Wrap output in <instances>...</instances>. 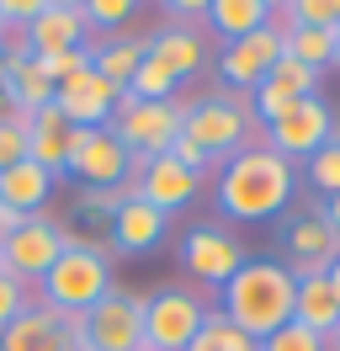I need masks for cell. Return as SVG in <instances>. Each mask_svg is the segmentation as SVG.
<instances>
[{
  "mask_svg": "<svg viewBox=\"0 0 340 351\" xmlns=\"http://www.w3.org/2000/svg\"><path fill=\"white\" fill-rule=\"evenodd\" d=\"M186 351H260V341H250L245 330H234L229 319H223V314L212 308V314H208V325L197 330V341H191Z\"/></svg>",
  "mask_w": 340,
  "mask_h": 351,
  "instance_id": "cell-27",
  "label": "cell"
},
{
  "mask_svg": "<svg viewBox=\"0 0 340 351\" xmlns=\"http://www.w3.org/2000/svg\"><path fill=\"white\" fill-rule=\"evenodd\" d=\"M330 133H335V112L324 107L319 96H303V101H293L271 128L260 133V144L276 149L282 160H308V154H319L330 144Z\"/></svg>",
  "mask_w": 340,
  "mask_h": 351,
  "instance_id": "cell-9",
  "label": "cell"
},
{
  "mask_svg": "<svg viewBox=\"0 0 340 351\" xmlns=\"http://www.w3.org/2000/svg\"><path fill=\"white\" fill-rule=\"evenodd\" d=\"M0 351H90L80 314H59L48 304H32L16 325L0 330Z\"/></svg>",
  "mask_w": 340,
  "mask_h": 351,
  "instance_id": "cell-10",
  "label": "cell"
},
{
  "mask_svg": "<svg viewBox=\"0 0 340 351\" xmlns=\"http://www.w3.org/2000/svg\"><path fill=\"white\" fill-rule=\"evenodd\" d=\"M181 123H186V101H133L123 90L106 128L133 154H170V144L181 138Z\"/></svg>",
  "mask_w": 340,
  "mask_h": 351,
  "instance_id": "cell-6",
  "label": "cell"
},
{
  "mask_svg": "<svg viewBox=\"0 0 340 351\" xmlns=\"http://www.w3.org/2000/svg\"><path fill=\"white\" fill-rule=\"evenodd\" d=\"M27 308H32V287L21 282V277H11V271H0V330L16 325Z\"/></svg>",
  "mask_w": 340,
  "mask_h": 351,
  "instance_id": "cell-32",
  "label": "cell"
},
{
  "mask_svg": "<svg viewBox=\"0 0 340 351\" xmlns=\"http://www.w3.org/2000/svg\"><path fill=\"white\" fill-rule=\"evenodd\" d=\"M181 133L208 160H234L245 144H255L250 138V107L239 96H202V101H191Z\"/></svg>",
  "mask_w": 340,
  "mask_h": 351,
  "instance_id": "cell-4",
  "label": "cell"
},
{
  "mask_svg": "<svg viewBox=\"0 0 340 351\" xmlns=\"http://www.w3.org/2000/svg\"><path fill=\"white\" fill-rule=\"evenodd\" d=\"M38 69L53 80V90L64 86V80H75V75H85L90 69V48H69V53H42Z\"/></svg>",
  "mask_w": 340,
  "mask_h": 351,
  "instance_id": "cell-31",
  "label": "cell"
},
{
  "mask_svg": "<svg viewBox=\"0 0 340 351\" xmlns=\"http://www.w3.org/2000/svg\"><path fill=\"white\" fill-rule=\"evenodd\" d=\"M324 223H330V229H340V197L324 202Z\"/></svg>",
  "mask_w": 340,
  "mask_h": 351,
  "instance_id": "cell-38",
  "label": "cell"
},
{
  "mask_svg": "<svg viewBox=\"0 0 340 351\" xmlns=\"http://www.w3.org/2000/svg\"><path fill=\"white\" fill-rule=\"evenodd\" d=\"M260 351H330V341L324 335H314V330H303L293 319V325H282L276 335H266L260 341Z\"/></svg>",
  "mask_w": 340,
  "mask_h": 351,
  "instance_id": "cell-33",
  "label": "cell"
},
{
  "mask_svg": "<svg viewBox=\"0 0 340 351\" xmlns=\"http://www.w3.org/2000/svg\"><path fill=\"white\" fill-rule=\"evenodd\" d=\"M245 261H250L245 245L234 240L229 229H218V223H202V229H186V234H181V266L208 287H223Z\"/></svg>",
  "mask_w": 340,
  "mask_h": 351,
  "instance_id": "cell-12",
  "label": "cell"
},
{
  "mask_svg": "<svg viewBox=\"0 0 340 351\" xmlns=\"http://www.w3.org/2000/svg\"><path fill=\"white\" fill-rule=\"evenodd\" d=\"M202 38L191 32V27H181V22H165L154 38H149V59H160V64L175 75V80H186V75H197L202 69Z\"/></svg>",
  "mask_w": 340,
  "mask_h": 351,
  "instance_id": "cell-22",
  "label": "cell"
},
{
  "mask_svg": "<svg viewBox=\"0 0 340 351\" xmlns=\"http://www.w3.org/2000/svg\"><path fill=\"white\" fill-rule=\"evenodd\" d=\"M64 245H69L64 223L48 219V213H32V219H21V229L11 240L0 245V271H11V277H21V282L32 287V282H42L48 266L64 256Z\"/></svg>",
  "mask_w": 340,
  "mask_h": 351,
  "instance_id": "cell-7",
  "label": "cell"
},
{
  "mask_svg": "<svg viewBox=\"0 0 340 351\" xmlns=\"http://www.w3.org/2000/svg\"><path fill=\"white\" fill-rule=\"evenodd\" d=\"M175 86H181V80H175L160 59L144 53V64L133 69V80H127V96H133V101H175Z\"/></svg>",
  "mask_w": 340,
  "mask_h": 351,
  "instance_id": "cell-26",
  "label": "cell"
},
{
  "mask_svg": "<svg viewBox=\"0 0 340 351\" xmlns=\"http://www.w3.org/2000/svg\"><path fill=\"white\" fill-rule=\"evenodd\" d=\"M271 27H276V22H271ZM276 32H282V53L303 59L308 69L335 64V32H324V27H276Z\"/></svg>",
  "mask_w": 340,
  "mask_h": 351,
  "instance_id": "cell-25",
  "label": "cell"
},
{
  "mask_svg": "<svg viewBox=\"0 0 340 351\" xmlns=\"http://www.w3.org/2000/svg\"><path fill=\"white\" fill-rule=\"evenodd\" d=\"M80 325L90 351H144V298L112 287L96 308L80 314Z\"/></svg>",
  "mask_w": 340,
  "mask_h": 351,
  "instance_id": "cell-8",
  "label": "cell"
},
{
  "mask_svg": "<svg viewBox=\"0 0 340 351\" xmlns=\"http://www.w3.org/2000/svg\"><path fill=\"white\" fill-rule=\"evenodd\" d=\"M218 293H223L218 314H223L234 330H245L250 341H266V335H276L282 325H293L298 282L282 261H245Z\"/></svg>",
  "mask_w": 340,
  "mask_h": 351,
  "instance_id": "cell-2",
  "label": "cell"
},
{
  "mask_svg": "<svg viewBox=\"0 0 340 351\" xmlns=\"http://www.w3.org/2000/svg\"><path fill=\"white\" fill-rule=\"evenodd\" d=\"M117 96L123 90L112 86V80H101L96 69H85V75H75V80H64L53 90V107L64 112L69 128H106L112 112H117Z\"/></svg>",
  "mask_w": 340,
  "mask_h": 351,
  "instance_id": "cell-15",
  "label": "cell"
},
{
  "mask_svg": "<svg viewBox=\"0 0 340 351\" xmlns=\"http://www.w3.org/2000/svg\"><path fill=\"white\" fill-rule=\"evenodd\" d=\"M85 32H90L85 5H75V0H42V11L27 27V43H32V59H42V53L85 48Z\"/></svg>",
  "mask_w": 340,
  "mask_h": 351,
  "instance_id": "cell-16",
  "label": "cell"
},
{
  "mask_svg": "<svg viewBox=\"0 0 340 351\" xmlns=\"http://www.w3.org/2000/svg\"><path fill=\"white\" fill-rule=\"evenodd\" d=\"M324 277H330V287H335V298H340V261L330 266V271H324Z\"/></svg>",
  "mask_w": 340,
  "mask_h": 351,
  "instance_id": "cell-39",
  "label": "cell"
},
{
  "mask_svg": "<svg viewBox=\"0 0 340 351\" xmlns=\"http://www.w3.org/2000/svg\"><path fill=\"white\" fill-rule=\"evenodd\" d=\"M138 5L133 0H85V22L90 27H123Z\"/></svg>",
  "mask_w": 340,
  "mask_h": 351,
  "instance_id": "cell-34",
  "label": "cell"
},
{
  "mask_svg": "<svg viewBox=\"0 0 340 351\" xmlns=\"http://www.w3.org/2000/svg\"><path fill=\"white\" fill-rule=\"evenodd\" d=\"M271 0H208L202 5V22L223 38V43H239V38H250L260 27H271Z\"/></svg>",
  "mask_w": 340,
  "mask_h": 351,
  "instance_id": "cell-20",
  "label": "cell"
},
{
  "mask_svg": "<svg viewBox=\"0 0 340 351\" xmlns=\"http://www.w3.org/2000/svg\"><path fill=\"white\" fill-rule=\"evenodd\" d=\"M340 261V229L324 223V213H303V219L287 223V271H293V282L303 277H324L330 266Z\"/></svg>",
  "mask_w": 340,
  "mask_h": 351,
  "instance_id": "cell-13",
  "label": "cell"
},
{
  "mask_svg": "<svg viewBox=\"0 0 340 351\" xmlns=\"http://www.w3.org/2000/svg\"><path fill=\"white\" fill-rule=\"evenodd\" d=\"M69 133H75V128L64 123L59 107L32 112V128H27V160H32V165H42L48 176L69 171Z\"/></svg>",
  "mask_w": 340,
  "mask_h": 351,
  "instance_id": "cell-19",
  "label": "cell"
},
{
  "mask_svg": "<svg viewBox=\"0 0 340 351\" xmlns=\"http://www.w3.org/2000/svg\"><path fill=\"white\" fill-rule=\"evenodd\" d=\"M266 80L282 86L287 96H319V69H308L303 59H293V53H276V64H271Z\"/></svg>",
  "mask_w": 340,
  "mask_h": 351,
  "instance_id": "cell-28",
  "label": "cell"
},
{
  "mask_svg": "<svg viewBox=\"0 0 340 351\" xmlns=\"http://www.w3.org/2000/svg\"><path fill=\"white\" fill-rule=\"evenodd\" d=\"M0 69H5V38H0Z\"/></svg>",
  "mask_w": 340,
  "mask_h": 351,
  "instance_id": "cell-42",
  "label": "cell"
},
{
  "mask_svg": "<svg viewBox=\"0 0 340 351\" xmlns=\"http://www.w3.org/2000/svg\"><path fill=\"white\" fill-rule=\"evenodd\" d=\"M165 213H154L144 197H127L117 213H112V245L123 250V256H149L154 245L165 240Z\"/></svg>",
  "mask_w": 340,
  "mask_h": 351,
  "instance_id": "cell-18",
  "label": "cell"
},
{
  "mask_svg": "<svg viewBox=\"0 0 340 351\" xmlns=\"http://www.w3.org/2000/svg\"><path fill=\"white\" fill-rule=\"evenodd\" d=\"M308 186L324 197H340V138H330L319 154H308Z\"/></svg>",
  "mask_w": 340,
  "mask_h": 351,
  "instance_id": "cell-30",
  "label": "cell"
},
{
  "mask_svg": "<svg viewBox=\"0 0 340 351\" xmlns=\"http://www.w3.org/2000/svg\"><path fill=\"white\" fill-rule=\"evenodd\" d=\"M38 287H42V304L59 308V314H85V308H96L106 293H112V266H106V250L69 234L64 256L48 266V277H42Z\"/></svg>",
  "mask_w": 340,
  "mask_h": 351,
  "instance_id": "cell-3",
  "label": "cell"
},
{
  "mask_svg": "<svg viewBox=\"0 0 340 351\" xmlns=\"http://www.w3.org/2000/svg\"><path fill=\"white\" fill-rule=\"evenodd\" d=\"M276 53H282V32H276V27H260V32L239 38V43H223V53H218V80L234 86L239 96H250V90L271 75Z\"/></svg>",
  "mask_w": 340,
  "mask_h": 351,
  "instance_id": "cell-14",
  "label": "cell"
},
{
  "mask_svg": "<svg viewBox=\"0 0 340 351\" xmlns=\"http://www.w3.org/2000/svg\"><path fill=\"white\" fill-rule=\"evenodd\" d=\"M144 53H149V38H112V43L90 48V69H96L101 80H112L117 90H127L133 69L144 64Z\"/></svg>",
  "mask_w": 340,
  "mask_h": 351,
  "instance_id": "cell-24",
  "label": "cell"
},
{
  "mask_svg": "<svg viewBox=\"0 0 340 351\" xmlns=\"http://www.w3.org/2000/svg\"><path fill=\"white\" fill-rule=\"evenodd\" d=\"M335 64H340V27H335Z\"/></svg>",
  "mask_w": 340,
  "mask_h": 351,
  "instance_id": "cell-41",
  "label": "cell"
},
{
  "mask_svg": "<svg viewBox=\"0 0 340 351\" xmlns=\"http://www.w3.org/2000/svg\"><path fill=\"white\" fill-rule=\"evenodd\" d=\"M212 308L191 287H160L144 298V351H186Z\"/></svg>",
  "mask_w": 340,
  "mask_h": 351,
  "instance_id": "cell-5",
  "label": "cell"
},
{
  "mask_svg": "<svg viewBox=\"0 0 340 351\" xmlns=\"http://www.w3.org/2000/svg\"><path fill=\"white\" fill-rule=\"evenodd\" d=\"M48 197H53V176L42 171V165L21 160V165H11V171H0V202L16 208L21 219L42 213V202H48Z\"/></svg>",
  "mask_w": 340,
  "mask_h": 351,
  "instance_id": "cell-21",
  "label": "cell"
},
{
  "mask_svg": "<svg viewBox=\"0 0 340 351\" xmlns=\"http://www.w3.org/2000/svg\"><path fill=\"white\" fill-rule=\"evenodd\" d=\"M330 351H340V330H335V335H330Z\"/></svg>",
  "mask_w": 340,
  "mask_h": 351,
  "instance_id": "cell-40",
  "label": "cell"
},
{
  "mask_svg": "<svg viewBox=\"0 0 340 351\" xmlns=\"http://www.w3.org/2000/svg\"><path fill=\"white\" fill-rule=\"evenodd\" d=\"M170 160H175V165H186L191 176H202V171H208V165H212V160H208V154H202V149H197V144H191L186 133H181V138L170 144Z\"/></svg>",
  "mask_w": 340,
  "mask_h": 351,
  "instance_id": "cell-36",
  "label": "cell"
},
{
  "mask_svg": "<svg viewBox=\"0 0 340 351\" xmlns=\"http://www.w3.org/2000/svg\"><path fill=\"white\" fill-rule=\"evenodd\" d=\"M293 319L303 330H314V335H335L340 330V298H335V287H330V277H303L298 282V308H293Z\"/></svg>",
  "mask_w": 340,
  "mask_h": 351,
  "instance_id": "cell-23",
  "label": "cell"
},
{
  "mask_svg": "<svg viewBox=\"0 0 340 351\" xmlns=\"http://www.w3.org/2000/svg\"><path fill=\"white\" fill-rule=\"evenodd\" d=\"M293 160H282L266 144H245V149L223 160L218 171V208L239 223H260L276 219L287 202H293Z\"/></svg>",
  "mask_w": 340,
  "mask_h": 351,
  "instance_id": "cell-1",
  "label": "cell"
},
{
  "mask_svg": "<svg viewBox=\"0 0 340 351\" xmlns=\"http://www.w3.org/2000/svg\"><path fill=\"white\" fill-rule=\"evenodd\" d=\"M21 160H27V128L0 123V171H11V165H21Z\"/></svg>",
  "mask_w": 340,
  "mask_h": 351,
  "instance_id": "cell-35",
  "label": "cell"
},
{
  "mask_svg": "<svg viewBox=\"0 0 340 351\" xmlns=\"http://www.w3.org/2000/svg\"><path fill=\"white\" fill-rule=\"evenodd\" d=\"M138 197L154 208V213H181L191 197H197V176L186 171V165H175L170 154H154L149 160V171L138 176Z\"/></svg>",
  "mask_w": 340,
  "mask_h": 351,
  "instance_id": "cell-17",
  "label": "cell"
},
{
  "mask_svg": "<svg viewBox=\"0 0 340 351\" xmlns=\"http://www.w3.org/2000/svg\"><path fill=\"white\" fill-rule=\"evenodd\" d=\"M127 197H138V186H127V181H123V186H80L75 208L90 213V219H106V223H112V213H117Z\"/></svg>",
  "mask_w": 340,
  "mask_h": 351,
  "instance_id": "cell-29",
  "label": "cell"
},
{
  "mask_svg": "<svg viewBox=\"0 0 340 351\" xmlns=\"http://www.w3.org/2000/svg\"><path fill=\"white\" fill-rule=\"evenodd\" d=\"M16 229H21V213H16V208H5V202H0V245L11 240Z\"/></svg>",
  "mask_w": 340,
  "mask_h": 351,
  "instance_id": "cell-37",
  "label": "cell"
},
{
  "mask_svg": "<svg viewBox=\"0 0 340 351\" xmlns=\"http://www.w3.org/2000/svg\"><path fill=\"white\" fill-rule=\"evenodd\" d=\"M69 176L80 186H123L127 144L112 128H75L69 133Z\"/></svg>",
  "mask_w": 340,
  "mask_h": 351,
  "instance_id": "cell-11",
  "label": "cell"
}]
</instances>
